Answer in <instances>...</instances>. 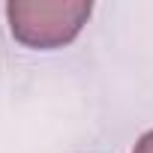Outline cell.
Returning <instances> with one entry per match:
<instances>
[{"label": "cell", "mask_w": 153, "mask_h": 153, "mask_svg": "<svg viewBox=\"0 0 153 153\" xmlns=\"http://www.w3.org/2000/svg\"><path fill=\"white\" fill-rule=\"evenodd\" d=\"M132 153H153V132L141 135V141L135 144V150H132Z\"/></svg>", "instance_id": "cell-2"}, {"label": "cell", "mask_w": 153, "mask_h": 153, "mask_svg": "<svg viewBox=\"0 0 153 153\" xmlns=\"http://www.w3.org/2000/svg\"><path fill=\"white\" fill-rule=\"evenodd\" d=\"M12 36L30 48H57L78 36L90 18L84 0H12L6 6Z\"/></svg>", "instance_id": "cell-1"}]
</instances>
